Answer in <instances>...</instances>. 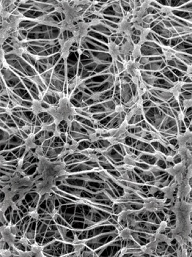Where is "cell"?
I'll list each match as a JSON object with an SVG mask.
<instances>
[{"mask_svg":"<svg viewBox=\"0 0 192 257\" xmlns=\"http://www.w3.org/2000/svg\"><path fill=\"white\" fill-rule=\"evenodd\" d=\"M186 72L187 75L192 74V64L188 66L187 68Z\"/></svg>","mask_w":192,"mask_h":257,"instance_id":"cell-24","label":"cell"},{"mask_svg":"<svg viewBox=\"0 0 192 257\" xmlns=\"http://www.w3.org/2000/svg\"><path fill=\"white\" fill-rule=\"evenodd\" d=\"M47 112L53 117L54 122L57 126L63 121L69 123V117L77 115L74 106L66 96L59 99L57 104L50 105L47 109Z\"/></svg>","mask_w":192,"mask_h":257,"instance_id":"cell-1","label":"cell"},{"mask_svg":"<svg viewBox=\"0 0 192 257\" xmlns=\"http://www.w3.org/2000/svg\"><path fill=\"white\" fill-rule=\"evenodd\" d=\"M187 75L188 76L189 78H192V74H188Z\"/></svg>","mask_w":192,"mask_h":257,"instance_id":"cell-26","label":"cell"},{"mask_svg":"<svg viewBox=\"0 0 192 257\" xmlns=\"http://www.w3.org/2000/svg\"><path fill=\"white\" fill-rule=\"evenodd\" d=\"M183 105L185 110L192 107V98L187 99L184 100L183 102Z\"/></svg>","mask_w":192,"mask_h":257,"instance_id":"cell-18","label":"cell"},{"mask_svg":"<svg viewBox=\"0 0 192 257\" xmlns=\"http://www.w3.org/2000/svg\"><path fill=\"white\" fill-rule=\"evenodd\" d=\"M101 23L100 19L98 18H94V19L90 21V23H89V26H97Z\"/></svg>","mask_w":192,"mask_h":257,"instance_id":"cell-21","label":"cell"},{"mask_svg":"<svg viewBox=\"0 0 192 257\" xmlns=\"http://www.w3.org/2000/svg\"><path fill=\"white\" fill-rule=\"evenodd\" d=\"M109 54L111 55L113 60H116L120 55V48L119 46L113 42H109L107 44Z\"/></svg>","mask_w":192,"mask_h":257,"instance_id":"cell-8","label":"cell"},{"mask_svg":"<svg viewBox=\"0 0 192 257\" xmlns=\"http://www.w3.org/2000/svg\"><path fill=\"white\" fill-rule=\"evenodd\" d=\"M3 240L7 242L10 246L14 245L16 236L17 229L14 225L10 223L7 226L2 227L1 228Z\"/></svg>","mask_w":192,"mask_h":257,"instance_id":"cell-2","label":"cell"},{"mask_svg":"<svg viewBox=\"0 0 192 257\" xmlns=\"http://www.w3.org/2000/svg\"><path fill=\"white\" fill-rule=\"evenodd\" d=\"M169 92L173 94L175 99L177 101H178L179 99V97L181 93L175 87L173 86L169 89Z\"/></svg>","mask_w":192,"mask_h":257,"instance_id":"cell-17","label":"cell"},{"mask_svg":"<svg viewBox=\"0 0 192 257\" xmlns=\"http://www.w3.org/2000/svg\"><path fill=\"white\" fill-rule=\"evenodd\" d=\"M161 48L166 59L167 60H171L173 58L174 54L171 51V47L167 46H163Z\"/></svg>","mask_w":192,"mask_h":257,"instance_id":"cell-12","label":"cell"},{"mask_svg":"<svg viewBox=\"0 0 192 257\" xmlns=\"http://www.w3.org/2000/svg\"><path fill=\"white\" fill-rule=\"evenodd\" d=\"M133 27V23L125 18L120 22L117 32L126 38L131 37Z\"/></svg>","mask_w":192,"mask_h":257,"instance_id":"cell-5","label":"cell"},{"mask_svg":"<svg viewBox=\"0 0 192 257\" xmlns=\"http://www.w3.org/2000/svg\"><path fill=\"white\" fill-rule=\"evenodd\" d=\"M123 110V107L120 105H118V106H116L115 107V111H116L117 112H122V110Z\"/></svg>","mask_w":192,"mask_h":257,"instance_id":"cell-25","label":"cell"},{"mask_svg":"<svg viewBox=\"0 0 192 257\" xmlns=\"http://www.w3.org/2000/svg\"><path fill=\"white\" fill-rule=\"evenodd\" d=\"M101 97L100 93H94V94L92 95L91 97V99L94 101H97L99 100L100 97Z\"/></svg>","mask_w":192,"mask_h":257,"instance_id":"cell-22","label":"cell"},{"mask_svg":"<svg viewBox=\"0 0 192 257\" xmlns=\"http://www.w3.org/2000/svg\"><path fill=\"white\" fill-rule=\"evenodd\" d=\"M178 119L180 121H183L184 118V114L182 111H179L178 113Z\"/></svg>","mask_w":192,"mask_h":257,"instance_id":"cell-23","label":"cell"},{"mask_svg":"<svg viewBox=\"0 0 192 257\" xmlns=\"http://www.w3.org/2000/svg\"><path fill=\"white\" fill-rule=\"evenodd\" d=\"M185 84V83L184 81H177L174 83L173 84V86L176 88L181 93L182 92V89L183 87Z\"/></svg>","mask_w":192,"mask_h":257,"instance_id":"cell-19","label":"cell"},{"mask_svg":"<svg viewBox=\"0 0 192 257\" xmlns=\"http://www.w3.org/2000/svg\"><path fill=\"white\" fill-rule=\"evenodd\" d=\"M141 45L139 44V43L134 45L133 50L131 55L134 60H136L141 55Z\"/></svg>","mask_w":192,"mask_h":257,"instance_id":"cell-13","label":"cell"},{"mask_svg":"<svg viewBox=\"0 0 192 257\" xmlns=\"http://www.w3.org/2000/svg\"><path fill=\"white\" fill-rule=\"evenodd\" d=\"M29 215L34 219L38 220L39 219V214L37 210L35 208L30 207L29 209Z\"/></svg>","mask_w":192,"mask_h":257,"instance_id":"cell-16","label":"cell"},{"mask_svg":"<svg viewBox=\"0 0 192 257\" xmlns=\"http://www.w3.org/2000/svg\"><path fill=\"white\" fill-rule=\"evenodd\" d=\"M173 8L170 6H163L161 7L160 11L164 16L170 17L173 15Z\"/></svg>","mask_w":192,"mask_h":257,"instance_id":"cell-14","label":"cell"},{"mask_svg":"<svg viewBox=\"0 0 192 257\" xmlns=\"http://www.w3.org/2000/svg\"><path fill=\"white\" fill-rule=\"evenodd\" d=\"M179 147H185L191 150L192 147V132L187 130L183 134H179L176 138Z\"/></svg>","mask_w":192,"mask_h":257,"instance_id":"cell-3","label":"cell"},{"mask_svg":"<svg viewBox=\"0 0 192 257\" xmlns=\"http://www.w3.org/2000/svg\"><path fill=\"white\" fill-rule=\"evenodd\" d=\"M31 257L35 255L36 257H45L43 254V247L39 246L36 242L32 244L31 246Z\"/></svg>","mask_w":192,"mask_h":257,"instance_id":"cell-9","label":"cell"},{"mask_svg":"<svg viewBox=\"0 0 192 257\" xmlns=\"http://www.w3.org/2000/svg\"><path fill=\"white\" fill-rule=\"evenodd\" d=\"M164 201L153 197L146 199L144 202V208L149 211L160 210L164 206Z\"/></svg>","mask_w":192,"mask_h":257,"instance_id":"cell-4","label":"cell"},{"mask_svg":"<svg viewBox=\"0 0 192 257\" xmlns=\"http://www.w3.org/2000/svg\"><path fill=\"white\" fill-rule=\"evenodd\" d=\"M120 236L124 239H131V230L128 228L122 230L119 233Z\"/></svg>","mask_w":192,"mask_h":257,"instance_id":"cell-15","label":"cell"},{"mask_svg":"<svg viewBox=\"0 0 192 257\" xmlns=\"http://www.w3.org/2000/svg\"><path fill=\"white\" fill-rule=\"evenodd\" d=\"M42 100H33L30 109L35 115H37L43 112H47V109L42 106Z\"/></svg>","mask_w":192,"mask_h":257,"instance_id":"cell-7","label":"cell"},{"mask_svg":"<svg viewBox=\"0 0 192 257\" xmlns=\"http://www.w3.org/2000/svg\"><path fill=\"white\" fill-rule=\"evenodd\" d=\"M35 135L34 134L31 133L29 135L28 138L25 140V145L26 147L28 149L33 148L36 147L35 143Z\"/></svg>","mask_w":192,"mask_h":257,"instance_id":"cell-11","label":"cell"},{"mask_svg":"<svg viewBox=\"0 0 192 257\" xmlns=\"http://www.w3.org/2000/svg\"><path fill=\"white\" fill-rule=\"evenodd\" d=\"M11 251L10 250H1V255L2 257H10L11 255Z\"/></svg>","mask_w":192,"mask_h":257,"instance_id":"cell-20","label":"cell"},{"mask_svg":"<svg viewBox=\"0 0 192 257\" xmlns=\"http://www.w3.org/2000/svg\"><path fill=\"white\" fill-rule=\"evenodd\" d=\"M151 31L150 28L148 27H144L140 31V39L139 43H138L139 44L142 45L146 41L147 36H148Z\"/></svg>","mask_w":192,"mask_h":257,"instance_id":"cell-10","label":"cell"},{"mask_svg":"<svg viewBox=\"0 0 192 257\" xmlns=\"http://www.w3.org/2000/svg\"><path fill=\"white\" fill-rule=\"evenodd\" d=\"M129 38H127V41L120 48V55L126 56L130 54L131 55L135 44H133L132 41Z\"/></svg>","mask_w":192,"mask_h":257,"instance_id":"cell-6","label":"cell"}]
</instances>
